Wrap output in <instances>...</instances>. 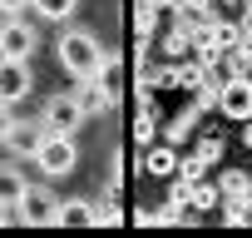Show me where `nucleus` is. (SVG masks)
Listing matches in <instances>:
<instances>
[{
	"label": "nucleus",
	"instance_id": "nucleus-1",
	"mask_svg": "<svg viewBox=\"0 0 252 238\" xmlns=\"http://www.w3.org/2000/svg\"><path fill=\"white\" fill-rule=\"evenodd\" d=\"M55 55H60L64 75H74V79H84V75H99V70L109 65V50H104V40H99L89 25H69V30L60 35Z\"/></svg>",
	"mask_w": 252,
	"mask_h": 238
},
{
	"label": "nucleus",
	"instance_id": "nucleus-2",
	"mask_svg": "<svg viewBox=\"0 0 252 238\" xmlns=\"http://www.w3.org/2000/svg\"><path fill=\"white\" fill-rule=\"evenodd\" d=\"M114 70H119V60L109 55V65L99 70V75H84V79H74V99H79V109L89 114V119H99V114H109L114 104H119V84H114Z\"/></svg>",
	"mask_w": 252,
	"mask_h": 238
},
{
	"label": "nucleus",
	"instance_id": "nucleus-3",
	"mask_svg": "<svg viewBox=\"0 0 252 238\" xmlns=\"http://www.w3.org/2000/svg\"><path fill=\"white\" fill-rule=\"evenodd\" d=\"M15 218L30 223V228H50L60 218V194L50 189V179L45 184H25V194L15 198Z\"/></svg>",
	"mask_w": 252,
	"mask_h": 238
},
{
	"label": "nucleus",
	"instance_id": "nucleus-4",
	"mask_svg": "<svg viewBox=\"0 0 252 238\" xmlns=\"http://www.w3.org/2000/svg\"><path fill=\"white\" fill-rule=\"evenodd\" d=\"M35 164H40L45 179H64V174H74V164H79L74 134H50V129H45V139H40V149H35Z\"/></svg>",
	"mask_w": 252,
	"mask_h": 238
},
{
	"label": "nucleus",
	"instance_id": "nucleus-5",
	"mask_svg": "<svg viewBox=\"0 0 252 238\" xmlns=\"http://www.w3.org/2000/svg\"><path fill=\"white\" fill-rule=\"evenodd\" d=\"M84 109H79V99L74 94H50L45 99V109H40V124L50 129V134H79L84 129Z\"/></svg>",
	"mask_w": 252,
	"mask_h": 238
},
{
	"label": "nucleus",
	"instance_id": "nucleus-6",
	"mask_svg": "<svg viewBox=\"0 0 252 238\" xmlns=\"http://www.w3.org/2000/svg\"><path fill=\"white\" fill-rule=\"evenodd\" d=\"M35 45H40V35L25 15H0V60H30Z\"/></svg>",
	"mask_w": 252,
	"mask_h": 238
},
{
	"label": "nucleus",
	"instance_id": "nucleus-7",
	"mask_svg": "<svg viewBox=\"0 0 252 238\" xmlns=\"http://www.w3.org/2000/svg\"><path fill=\"white\" fill-rule=\"evenodd\" d=\"M218 114L227 119H252V75H222V89H218Z\"/></svg>",
	"mask_w": 252,
	"mask_h": 238
},
{
	"label": "nucleus",
	"instance_id": "nucleus-8",
	"mask_svg": "<svg viewBox=\"0 0 252 238\" xmlns=\"http://www.w3.org/2000/svg\"><path fill=\"white\" fill-rule=\"evenodd\" d=\"M30 89H35L30 60H0V99H5V104H20Z\"/></svg>",
	"mask_w": 252,
	"mask_h": 238
},
{
	"label": "nucleus",
	"instance_id": "nucleus-9",
	"mask_svg": "<svg viewBox=\"0 0 252 238\" xmlns=\"http://www.w3.org/2000/svg\"><path fill=\"white\" fill-rule=\"evenodd\" d=\"M40 139H45V124H40V119H15V129L5 134V149H10L15 159H35Z\"/></svg>",
	"mask_w": 252,
	"mask_h": 238
},
{
	"label": "nucleus",
	"instance_id": "nucleus-10",
	"mask_svg": "<svg viewBox=\"0 0 252 238\" xmlns=\"http://www.w3.org/2000/svg\"><path fill=\"white\" fill-rule=\"evenodd\" d=\"M144 174H154V179H173V174H178V144H168V139L144 144Z\"/></svg>",
	"mask_w": 252,
	"mask_h": 238
},
{
	"label": "nucleus",
	"instance_id": "nucleus-11",
	"mask_svg": "<svg viewBox=\"0 0 252 238\" xmlns=\"http://www.w3.org/2000/svg\"><path fill=\"white\" fill-rule=\"evenodd\" d=\"M60 228H79V223H99V203L94 198H60V218H55Z\"/></svg>",
	"mask_w": 252,
	"mask_h": 238
},
{
	"label": "nucleus",
	"instance_id": "nucleus-12",
	"mask_svg": "<svg viewBox=\"0 0 252 238\" xmlns=\"http://www.w3.org/2000/svg\"><path fill=\"white\" fill-rule=\"evenodd\" d=\"M193 40H198V25H193V20H183V15H173V25H168V35H163L168 60H183V55L193 50Z\"/></svg>",
	"mask_w": 252,
	"mask_h": 238
},
{
	"label": "nucleus",
	"instance_id": "nucleus-13",
	"mask_svg": "<svg viewBox=\"0 0 252 238\" xmlns=\"http://www.w3.org/2000/svg\"><path fill=\"white\" fill-rule=\"evenodd\" d=\"M218 189H222V203H242V208H252V179H247L242 169H222Z\"/></svg>",
	"mask_w": 252,
	"mask_h": 238
},
{
	"label": "nucleus",
	"instance_id": "nucleus-14",
	"mask_svg": "<svg viewBox=\"0 0 252 238\" xmlns=\"http://www.w3.org/2000/svg\"><path fill=\"white\" fill-rule=\"evenodd\" d=\"M25 169L15 164V159H0V203H15L20 194H25Z\"/></svg>",
	"mask_w": 252,
	"mask_h": 238
},
{
	"label": "nucleus",
	"instance_id": "nucleus-15",
	"mask_svg": "<svg viewBox=\"0 0 252 238\" xmlns=\"http://www.w3.org/2000/svg\"><path fill=\"white\" fill-rule=\"evenodd\" d=\"M218 203H222V189L208 184V174L188 184V208H193V213H208V208H218Z\"/></svg>",
	"mask_w": 252,
	"mask_h": 238
},
{
	"label": "nucleus",
	"instance_id": "nucleus-16",
	"mask_svg": "<svg viewBox=\"0 0 252 238\" xmlns=\"http://www.w3.org/2000/svg\"><path fill=\"white\" fill-rule=\"evenodd\" d=\"M198 114H203L198 104H188V109H178V114L168 119V129H163V139H168V144H183V139L193 134V124H198Z\"/></svg>",
	"mask_w": 252,
	"mask_h": 238
},
{
	"label": "nucleus",
	"instance_id": "nucleus-17",
	"mask_svg": "<svg viewBox=\"0 0 252 238\" xmlns=\"http://www.w3.org/2000/svg\"><path fill=\"white\" fill-rule=\"evenodd\" d=\"M203 75H208V70H203L198 60H173V89H188V94H193V89L203 84Z\"/></svg>",
	"mask_w": 252,
	"mask_h": 238
},
{
	"label": "nucleus",
	"instance_id": "nucleus-18",
	"mask_svg": "<svg viewBox=\"0 0 252 238\" xmlns=\"http://www.w3.org/2000/svg\"><path fill=\"white\" fill-rule=\"evenodd\" d=\"M222 75H252V40H237L222 55Z\"/></svg>",
	"mask_w": 252,
	"mask_h": 238
},
{
	"label": "nucleus",
	"instance_id": "nucleus-19",
	"mask_svg": "<svg viewBox=\"0 0 252 238\" xmlns=\"http://www.w3.org/2000/svg\"><path fill=\"white\" fill-rule=\"evenodd\" d=\"M30 10H35L40 20H55V25H60V20H69V15L79 10V0H30Z\"/></svg>",
	"mask_w": 252,
	"mask_h": 238
},
{
	"label": "nucleus",
	"instance_id": "nucleus-20",
	"mask_svg": "<svg viewBox=\"0 0 252 238\" xmlns=\"http://www.w3.org/2000/svg\"><path fill=\"white\" fill-rule=\"evenodd\" d=\"M154 114H158V109L144 99V114L134 119V144H139V149H144V144H154V134H158V119H154Z\"/></svg>",
	"mask_w": 252,
	"mask_h": 238
},
{
	"label": "nucleus",
	"instance_id": "nucleus-21",
	"mask_svg": "<svg viewBox=\"0 0 252 238\" xmlns=\"http://www.w3.org/2000/svg\"><path fill=\"white\" fill-rule=\"evenodd\" d=\"M158 84H173V60H168V65H144V70H139V89H144V94L158 89Z\"/></svg>",
	"mask_w": 252,
	"mask_h": 238
},
{
	"label": "nucleus",
	"instance_id": "nucleus-22",
	"mask_svg": "<svg viewBox=\"0 0 252 238\" xmlns=\"http://www.w3.org/2000/svg\"><path fill=\"white\" fill-rule=\"evenodd\" d=\"M134 25H139V45H149V35L158 30V5L139 0V10H134Z\"/></svg>",
	"mask_w": 252,
	"mask_h": 238
},
{
	"label": "nucleus",
	"instance_id": "nucleus-23",
	"mask_svg": "<svg viewBox=\"0 0 252 238\" xmlns=\"http://www.w3.org/2000/svg\"><path fill=\"white\" fill-rule=\"evenodd\" d=\"M218 89H222V79L218 75H203V84L193 89V104L198 109H218Z\"/></svg>",
	"mask_w": 252,
	"mask_h": 238
},
{
	"label": "nucleus",
	"instance_id": "nucleus-24",
	"mask_svg": "<svg viewBox=\"0 0 252 238\" xmlns=\"http://www.w3.org/2000/svg\"><path fill=\"white\" fill-rule=\"evenodd\" d=\"M208 169H213V164H208L198 149H193V154H178V179H188V184H193V179H203Z\"/></svg>",
	"mask_w": 252,
	"mask_h": 238
},
{
	"label": "nucleus",
	"instance_id": "nucleus-25",
	"mask_svg": "<svg viewBox=\"0 0 252 238\" xmlns=\"http://www.w3.org/2000/svg\"><path fill=\"white\" fill-rule=\"evenodd\" d=\"M198 154H203L208 164H218V159H222V134H203V139H198Z\"/></svg>",
	"mask_w": 252,
	"mask_h": 238
},
{
	"label": "nucleus",
	"instance_id": "nucleus-26",
	"mask_svg": "<svg viewBox=\"0 0 252 238\" xmlns=\"http://www.w3.org/2000/svg\"><path fill=\"white\" fill-rule=\"evenodd\" d=\"M222 223H227V228H242V223H252V208H242V203H227V208H222Z\"/></svg>",
	"mask_w": 252,
	"mask_h": 238
},
{
	"label": "nucleus",
	"instance_id": "nucleus-27",
	"mask_svg": "<svg viewBox=\"0 0 252 238\" xmlns=\"http://www.w3.org/2000/svg\"><path fill=\"white\" fill-rule=\"evenodd\" d=\"M15 119H20V114H15V104H5V99H0V144H5V134L15 129Z\"/></svg>",
	"mask_w": 252,
	"mask_h": 238
},
{
	"label": "nucleus",
	"instance_id": "nucleus-28",
	"mask_svg": "<svg viewBox=\"0 0 252 238\" xmlns=\"http://www.w3.org/2000/svg\"><path fill=\"white\" fill-rule=\"evenodd\" d=\"M99 223H124V213H119V203H99Z\"/></svg>",
	"mask_w": 252,
	"mask_h": 238
},
{
	"label": "nucleus",
	"instance_id": "nucleus-29",
	"mask_svg": "<svg viewBox=\"0 0 252 238\" xmlns=\"http://www.w3.org/2000/svg\"><path fill=\"white\" fill-rule=\"evenodd\" d=\"M30 0H0V15H25Z\"/></svg>",
	"mask_w": 252,
	"mask_h": 238
},
{
	"label": "nucleus",
	"instance_id": "nucleus-30",
	"mask_svg": "<svg viewBox=\"0 0 252 238\" xmlns=\"http://www.w3.org/2000/svg\"><path fill=\"white\" fill-rule=\"evenodd\" d=\"M237 30H242V40H252V5H242V15H237Z\"/></svg>",
	"mask_w": 252,
	"mask_h": 238
},
{
	"label": "nucleus",
	"instance_id": "nucleus-31",
	"mask_svg": "<svg viewBox=\"0 0 252 238\" xmlns=\"http://www.w3.org/2000/svg\"><path fill=\"white\" fill-rule=\"evenodd\" d=\"M242 144L252 149V119H242Z\"/></svg>",
	"mask_w": 252,
	"mask_h": 238
}]
</instances>
